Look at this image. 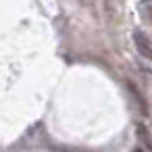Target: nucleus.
<instances>
[{
  "label": "nucleus",
  "instance_id": "obj_5",
  "mask_svg": "<svg viewBox=\"0 0 152 152\" xmlns=\"http://www.w3.org/2000/svg\"><path fill=\"white\" fill-rule=\"evenodd\" d=\"M133 152H144V150H140V148H135V150H133Z\"/></svg>",
  "mask_w": 152,
  "mask_h": 152
},
{
  "label": "nucleus",
  "instance_id": "obj_4",
  "mask_svg": "<svg viewBox=\"0 0 152 152\" xmlns=\"http://www.w3.org/2000/svg\"><path fill=\"white\" fill-rule=\"evenodd\" d=\"M146 9H148V13H150V17H152V4H148Z\"/></svg>",
  "mask_w": 152,
  "mask_h": 152
},
{
  "label": "nucleus",
  "instance_id": "obj_3",
  "mask_svg": "<svg viewBox=\"0 0 152 152\" xmlns=\"http://www.w3.org/2000/svg\"><path fill=\"white\" fill-rule=\"evenodd\" d=\"M137 135H140V140L152 150V137H150V133H146V127H144V125H137Z\"/></svg>",
  "mask_w": 152,
  "mask_h": 152
},
{
  "label": "nucleus",
  "instance_id": "obj_2",
  "mask_svg": "<svg viewBox=\"0 0 152 152\" xmlns=\"http://www.w3.org/2000/svg\"><path fill=\"white\" fill-rule=\"evenodd\" d=\"M127 88H129V92L133 94V98H135V102L140 104V110H142V113L146 115V113H148V106H146V100H144V96H142V92H140V90H137V88H135V86H133L131 81H127Z\"/></svg>",
  "mask_w": 152,
  "mask_h": 152
},
{
  "label": "nucleus",
  "instance_id": "obj_1",
  "mask_svg": "<svg viewBox=\"0 0 152 152\" xmlns=\"http://www.w3.org/2000/svg\"><path fill=\"white\" fill-rule=\"evenodd\" d=\"M133 44L137 48V52L146 58H152V42L148 40V36L142 31V29H135L133 31Z\"/></svg>",
  "mask_w": 152,
  "mask_h": 152
}]
</instances>
